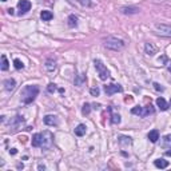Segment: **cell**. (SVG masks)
<instances>
[{
	"mask_svg": "<svg viewBox=\"0 0 171 171\" xmlns=\"http://www.w3.org/2000/svg\"><path fill=\"white\" fill-rule=\"evenodd\" d=\"M94 64H95V68H96V71H98L99 74V78L102 79V80H106L107 78L110 76V72H108V70H107V67L103 64L102 62H100L99 59H95L94 60Z\"/></svg>",
	"mask_w": 171,
	"mask_h": 171,
	"instance_id": "cell-5",
	"label": "cell"
},
{
	"mask_svg": "<svg viewBox=\"0 0 171 171\" xmlns=\"http://www.w3.org/2000/svg\"><path fill=\"white\" fill-rule=\"evenodd\" d=\"M56 90H58V88H56V84H53V83H50L48 87H47V91H48L50 94H53Z\"/></svg>",
	"mask_w": 171,
	"mask_h": 171,
	"instance_id": "cell-29",
	"label": "cell"
},
{
	"mask_svg": "<svg viewBox=\"0 0 171 171\" xmlns=\"http://www.w3.org/2000/svg\"><path fill=\"white\" fill-rule=\"evenodd\" d=\"M2 70L3 71H7V70H8V60H7L5 55L2 56Z\"/></svg>",
	"mask_w": 171,
	"mask_h": 171,
	"instance_id": "cell-26",
	"label": "cell"
},
{
	"mask_svg": "<svg viewBox=\"0 0 171 171\" xmlns=\"http://www.w3.org/2000/svg\"><path fill=\"white\" fill-rule=\"evenodd\" d=\"M15 87H16L15 79H5L4 80V88L7 91H12V90H15Z\"/></svg>",
	"mask_w": 171,
	"mask_h": 171,
	"instance_id": "cell-13",
	"label": "cell"
},
{
	"mask_svg": "<svg viewBox=\"0 0 171 171\" xmlns=\"http://www.w3.org/2000/svg\"><path fill=\"white\" fill-rule=\"evenodd\" d=\"M170 106H171V100H170Z\"/></svg>",
	"mask_w": 171,
	"mask_h": 171,
	"instance_id": "cell-38",
	"label": "cell"
},
{
	"mask_svg": "<svg viewBox=\"0 0 171 171\" xmlns=\"http://www.w3.org/2000/svg\"><path fill=\"white\" fill-rule=\"evenodd\" d=\"M155 31L160 36L171 38V26H167V24H155Z\"/></svg>",
	"mask_w": 171,
	"mask_h": 171,
	"instance_id": "cell-6",
	"label": "cell"
},
{
	"mask_svg": "<svg viewBox=\"0 0 171 171\" xmlns=\"http://www.w3.org/2000/svg\"><path fill=\"white\" fill-rule=\"evenodd\" d=\"M46 68H47V71H50V72L55 71V68H56V62H55L53 59H47V62H46Z\"/></svg>",
	"mask_w": 171,
	"mask_h": 171,
	"instance_id": "cell-16",
	"label": "cell"
},
{
	"mask_svg": "<svg viewBox=\"0 0 171 171\" xmlns=\"http://www.w3.org/2000/svg\"><path fill=\"white\" fill-rule=\"evenodd\" d=\"M125 46H126V43L122 39L112 38V36L104 39V47L108 50H112V51H120V50L125 48Z\"/></svg>",
	"mask_w": 171,
	"mask_h": 171,
	"instance_id": "cell-2",
	"label": "cell"
},
{
	"mask_svg": "<svg viewBox=\"0 0 171 171\" xmlns=\"http://www.w3.org/2000/svg\"><path fill=\"white\" fill-rule=\"evenodd\" d=\"M156 106H158L162 111H166V110L169 108V104H167V102L163 98H158V99H156Z\"/></svg>",
	"mask_w": 171,
	"mask_h": 171,
	"instance_id": "cell-17",
	"label": "cell"
},
{
	"mask_svg": "<svg viewBox=\"0 0 171 171\" xmlns=\"http://www.w3.org/2000/svg\"><path fill=\"white\" fill-rule=\"evenodd\" d=\"M145 51H146L147 55L152 56V55H155V53H156V48L151 44V43H146V46H145Z\"/></svg>",
	"mask_w": 171,
	"mask_h": 171,
	"instance_id": "cell-15",
	"label": "cell"
},
{
	"mask_svg": "<svg viewBox=\"0 0 171 171\" xmlns=\"http://www.w3.org/2000/svg\"><path fill=\"white\" fill-rule=\"evenodd\" d=\"M90 92H91V95H92V96H99L100 90L98 88V87H94V88L90 90Z\"/></svg>",
	"mask_w": 171,
	"mask_h": 171,
	"instance_id": "cell-30",
	"label": "cell"
},
{
	"mask_svg": "<svg viewBox=\"0 0 171 171\" xmlns=\"http://www.w3.org/2000/svg\"><path fill=\"white\" fill-rule=\"evenodd\" d=\"M24 123V119H23V116H15L13 119L9 120V126H11L12 131H15V130H18L20 126Z\"/></svg>",
	"mask_w": 171,
	"mask_h": 171,
	"instance_id": "cell-9",
	"label": "cell"
},
{
	"mask_svg": "<svg viewBox=\"0 0 171 171\" xmlns=\"http://www.w3.org/2000/svg\"><path fill=\"white\" fill-rule=\"evenodd\" d=\"M118 143L120 145V147H127V146H131L132 139L130 138V136L122 135V136H119V138H118Z\"/></svg>",
	"mask_w": 171,
	"mask_h": 171,
	"instance_id": "cell-11",
	"label": "cell"
},
{
	"mask_svg": "<svg viewBox=\"0 0 171 171\" xmlns=\"http://www.w3.org/2000/svg\"><path fill=\"white\" fill-rule=\"evenodd\" d=\"M32 147H40V132L32 135Z\"/></svg>",
	"mask_w": 171,
	"mask_h": 171,
	"instance_id": "cell-22",
	"label": "cell"
},
{
	"mask_svg": "<svg viewBox=\"0 0 171 171\" xmlns=\"http://www.w3.org/2000/svg\"><path fill=\"white\" fill-rule=\"evenodd\" d=\"M147 138H149L150 142L156 143V142H158V139H159V131H158V130H152V131H150V132H149Z\"/></svg>",
	"mask_w": 171,
	"mask_h": 171,
	"instance_id": "cell-14",
	"label": "cell"
},
{
	"mask_svg": "<svg viewBox=\"0 0 171 171\" xmlns=\"http://www.w3.org/2000/svg\"><path fill=\"white\" fill-rule=\"evenodd\" d=\"M58 118L55 115H46L44 116V125L47 126H58Z\"/></svg>",
	"mask_w": 171,
	"mask_h": 171,
	"instance_id": "cell-10",
	"label": "cell"
},
{
	"mask_svg": "<svg viewBox=\"0 0 171 171\" xmlns=\"http://www.w3.org/2000/svg\"><path fill=\"white\" fill-rule=\"evenodd\" d=\"M78 26V18H76L75 15H70L68 16V27H71V28H74V27Z\"/></svg>",
	"mask_w": 171,
	"mask_h": 171,
	"instance_id": "cell-24",
	"label": "cell"
},
{
	"mask_svg": "<svg viewBox=\"0 0 171 171\" xmlns=\"http://www.w3.org/2000/svg\"><path fill=\"white\" fill-rule=\"evenodd\" d=\"M165 155H167V156H171V150H170V151H166V152H165Z\"/></svg>",
	"mask_w": 171,
	"mask_h": 171,
	"instance_id": "cell-35",
	"label": "cell"
},
{
	"mask_svg": "<svg viewBox=\"0 0 171 171\" xmlns=\"http://www.w3.org/2000/svg\"><path fill=\"white\" fill-rule=\"evenodd\" d=\"M13 64H15V68H16V70H23V68H24V64H23V63L20 62L19 59H15V60H13Z\"/></svg>",
	"mask_w": 171,
	"mask_h": 171,
	"instance_id": "cell-28",
	"label": "cell"
},
{
	"mask_svg": "<svg viewBox=\"0 0 171 171\" xmlns=\"http://www.w3.org/2000/svg\"><path fill=\"white\" fill-rule=\"evenodd\" d=\"M169 71L171 72V63H169Z\"/></svg>",
	"mask_w": 171,
	"mask_h": 171,
	"instance_id": "cell-36",
	"label": "cell"
},
{
	"mask_svg": "<svg viewBox=\"0 0 171 171\" xmlns=\"http://www.w3.org/2000/svg\"><path fill=\"white\" fill-rule=\"evenodd\" d=\"M110 111H111V108H110ZM111 123L112 125H119L120 123V115L119 114H114L111 111Z\"/></svg>",
	"mask_w": 171,
	"mask_h": 171,
	"instance_id": "cell-25",
	"label": "cell"
},
{
	"mask_svg": "<svg viewBox=\"0 0 171 171\" xmlns=\"http://www.w3.org/2000/svg\"><path fill=\"white\" fill-rule=\"evenodd\" d=\"M86 134V126L84 125H79L75 128V135L76 136H83Z\"/></svg>",
	"mask_w": 171,
	"mask_h": 171,
	"instance_id": "cell-23",
	"label": "cell"
},
{
	"mask_svg": "<svg viewBox=\"0 0 171 171\" xmlns=\"http://www.w3.org/2000/svg\"><path fill=\"white\" fill-rule=\"evenodd\" d=\"M40 18H42L43 22H48V20H51L53 18V15H52V12H50V11H42Z\"/></svg>",
	"mask_w": 171,
	"mask_h": 171,
	"instance_id": "cell-20",
	"label": "cell"
},
{
	"mask_svg": "<svg viewBox=\"0 0 171 171\" xmlns=\"http://www.w3.org/2000/svg\"><path fill=\"white\" fill-rule=\"evenodd\" d=\"M79 3H80V4H82L83 7H91V4H92L91 0H79Z\"/></svg>",
	"mask_w": 171,
	"mask_h": 171,
	"instance_id": "cell-31",
	"label": "cell"
},
{
	"mask_svg": "<svg viewBox=\"0 0 171 171\" xmlns=\"http://www.w3.org/2000/svg\"><path fill=\"white\" fill-rule=\"evenodd\" d=\"M38 94H39L38 86H26L22 91V102L24 104H29V103H32L35 100Z\"/></svg>",
	"mask_w": 171,
	"mask_h": 171,
	"instance_id": "cell-1",
	"label": "cell"
},
{
	"mask_svg": "<svg viewBox=\"0 0 171 171\" xmlns=\"http://www.w3.org/2000/svg\"><path fill=\"white\" fill-rule=\"evenodd\" d=\"M162 147H165V149H171V134L166 135L165 138L162 139Z\"/></svg>",
	"mask_w": 171,
	"mask_h": 171,
	"instance_id": "cell-19",
	"label": "cell"
},
{
	"mask_svg": "<svg viewBox=\"0 0 171 171\" xmlns=\"http://www.w3.org/2000/svg\"><path fill=\"white\" fill-rule=\"evenodd\" d=\"M152 86H154V88H155L156 91H163V90H165V88H163V87L160 86V84H158V83H154Z\"/></svg>",
	"mask_w": 171,
	"mask_h": 171,
	"instance_id": "cell-32",
	"label": "cell"
},
{
	"mask_svg": "<svg viewBox=\"0 0 171 171\" xmlns=\"http://www.w3.org/2000/svg\"><path fill=\"white\" fill-rule=\"evenodd\" d=\"M104 91L107 95H114L115 92H122L123 87L120 84H108V86H104Z\"/></svg>",
	"mask_w": 171,
	"mask_h": 171,
	"instance_id": "cell-8",
	"label": "cell"
},
{
	"mask_svg": "<svg viewBox=\"0 0 171 171\" xmlns=\"http://www.w3.org/2000/svg\"><path fill=\"white\" fill-rule=\"evenodd\" d=\"M84 82H86V74H80V75H78L75 78V86H78V87L83 86Z\"/></svg>",
	"mask_w": 171,
	"mask_h": 171,
	"instance_id": "cell-21",
	"label": "cell"
},
{
	"mask_svg": "<svg viewBox=\"0 0 171 171\" xmlns=\"http://www.w3.org/2000/svg\"><path fill=\"white\" fill-rule=\"evenodd\" d=\"M120 11H122V13H125V15H132V13H138L139 8H136V7H122Z\"/></svg>",
	"mask_w": 171,
	"mask_h": 171,
	"instance_id": "cell-12",
	"label": "cell"
},
{
	"mask_svg": "<svg viewBox=\"0 0 171 171\" xmlns=\"http://www.w3.org/2000/svg\"><path fill=\"white\" fill-rule=\"evenodd\" d=\"M154 165H155V167H158V169H166V167H169V162L165 159H156L154 162Z\"/></svg>",
	"mask_w": 171,
	"mask_h": 171,
	"instance_id": "cell-18",
	"label": "cell"
},
{
	"mask_svg": "<svg viewBox=\"0 0 171 171\" xmlns=\"http://www.w3.org/2000/svg\"><path fill=\"white\" fill-rule=\"evenodd\" d=\"M18 8H19V15H24L31 9V3L28 0H20L18 3Z\"/></svg>",
	"mask_w": 171,
	"mask_h": 171,
	"instance_id": "cell-7",
	"label": "cell"
},
{
	"mask_svg": "<svg viewBox=\"0 0 171 171\" xmlns=\"http://www.w3.org/2000/svg\"><path fill=\"white\" fill-rule=\"evenodd\" d=\"M16 152H18V151H16V149H11V150H9V154H12V155H15Z\"/></svg>",
	"mask_w": 171,
	"mask_h": 171,
	"instance_id": "cell-33",
	"label": "cell"
},
{
	"mask_svg": "<svg viewBox=\"0 0 171 171\" xmlns=\"http://www.w3.org/2000/svg\"><path fill=\"white\" fill-rule=\"evenodd\" d=\"M154 107L151 104L146 106V107H134V108L131 110V114H134V115H138V116H142V118H146V116L151 115V114H154Z\"/></svg>",
	"mask_w": 171,
	"mask_h": 171,
	"instance_id": "cell-3",
	"label": "cell"
},
{
	"mask_svg": "<svg viewBox=\"0 0 171 171\" xmlns=\"http://www.w3.org/2000/svg\"><path fill=\"white\" fill-rule=\"evenodd\" d=\"M53 142V135L50 131L40 132V147L42 149H50Z\"/></svg>",
	"mask_w": 171,
	"mask_h": 171,
	"instance_id": "cell-4",
	"label": "cell"
},
{
	"mask_svg": "<svg viewBox=\"0 0 171 171\" xmlns=\"http://www.w3.org/2000/svg\"><path fill=\"white\" fill-rule=\"evenodd\" d=\"M8 13H9V15H13V9L12 8H8Z\"/></svg>",
	"mask_w": 171,
	"mask_h": 171,
	"instance_id": "cell-34",
	"label": "cell"
},
{
	"mask_svg": "<svg viewBox=\"0 0 171 171\" xmlns=\"http://www.w3.org/2000/svg\"><path fill=\"white\" fill-rule=\"evenodd\" d=\"M90 111H91V106H90L88 103H84V104H83V108H82V114L83 115H88Z\"/></svg>",
	"mask_w": 171,
	"mask_h": 171,
	"instance_id": "cell-27",
	"label": "cell"
},
{
	"mask_svg": "<svg viewBox=\"0 0 171 171\" xmlns=\"http://www.w3.org/2000/svg\"><path fill=\"white\" fill-rule=\"evenodd\" d=\"M2 2H7V0H2Z\"/></svg>",
	"mask_w": 171,
	"mask_h": 171,
	"instance_id": "cell-37",
	"label": "cell"
}]
</instances>
